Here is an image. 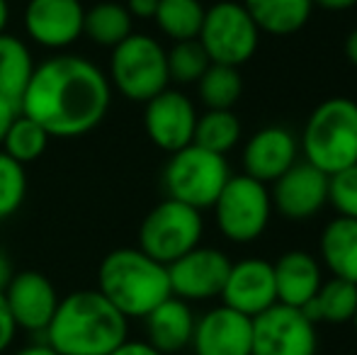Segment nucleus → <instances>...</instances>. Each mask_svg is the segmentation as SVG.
<instances>
[{
  "mask_svg": "<svg viewBox=\"0 0 357 355\" xmlns=\"http://www.w3.org/2000/svg\"><path fill=\"white\" fill-rule=\"evenodd\" d=\"M273 209L287 222H309L328 204V176L306 161H296L270 188Z\"/></svg>",
  "mask_w": 357,
  "mask_h": 355,
  "instance_id": "12",
  "label": "nucleus"
},
{
  "mask_svg": "<svg viewBox=\"0 0 357 355\" xmlns=\"http://www.w3.org/2000/svg\"><path fill=\"white\" fill-rule=\"evenodd\" d=\"M34 73L32 54L13 34H0V95L20 103Z\"/></svg>",
  "mask_w": 357,
  "mask_h": 355,
  "instance_id": "24",
  "label": "nucleus"
},
{
  "mask_svg": "<svg viewBox=\"0 0 357 355\" xmlns=\"http://www.w3.org/2000/svg\"><path fill=\"white\" fill-rule=\"evenodd\" d=\"M328 204L338 217L357 219V163L328 176Z\"/></svg>",
  "mask_w": 357,
  "mask_h": 355,
  "instance_id": "32",
  "label": "nucleus"
},
{
  "mask_svg": "<svg viewBox=\"0 0 357 355\" xmlns=\"http://www.w3.org/2000/svg\"><path fill=\"white\" fill-rule=\"evenodd\" d=\"M255 27L273 37H289L306 27L314 0H243Z\"/></svg>",
  "mask_w": 357,
  "mask_h": 355,
  "instance_id": "22",
  "label": "nucleus"
},
{
  "mask_svg": "<svg viewBox=\"0 0 357 355\" xmlns=\"http://www.w3.org/2000/svg\"><path fill=\"white\" fill-rule=\"evenodd\" d=\"M345 56H348V61L357 68V27L345 37Z\"/></svg>",
  "mask_w": 357,
  "mask_h": 355,
  "instance_id": "38",
  "label": "nucleus"
},
{
  "mask_svg": "<svg viewBox=\"0 0 357 355\" xmlns=\"http://www.w3.org/2000/svg\"><path fill=\"white\" fill-rule=\"evenodd\" d=\"M316 324L301 309L273 304L253 319L250 355H316Z\"/></svg>",
  "mask_w": 357,
  "mask_h": 355,
  "instance_id": "10",
  "label": "nucleus"
},
{
  "mask_svg": "<svg viewBox=\"0 0 357 355\" xmlns=\"http://www.w3.org/2000/svg\"><path fill=\"white\" fill-rule=\"evenodd\" d=\"M314 324H353L357 312V285L348 280H324L316 297L301 307Z\"/></svg>",
  "mask_w": 357,
  "mask_h": 355,
  "instance_id": "23",
  "label": "nucleus"
},
{
  "mask_svg": "<svg viewBox=\"0 0 357 355\" xmlns=\"http://www.w3.org/2000/svg\"><path fill=\"white\" fill-rule=\"evenodd\" d=\"M5 304L10 309L15 326L24 331H47L59 307V294L52 280L37 270L13 273L10 282L3 289Z\"/></svg>",
  "mask_w": 357,
  "mask_h": 355,
  "instance_id": "14",
  "label": "nucleus"
},
{
  "mask_svg": "<svg viewBox=\"0 0 357 355\" xmlns=\"http://www.w3.org/2000/svg\"><path fill=\"white\" fill-rule=\"evenodd\" d=\"M275 287H278V302L287 307L301 309L316 297L319 287L324 285V268L316 256L301 248L284 251L273 263Z\"/></svg>",
  "mask_w": 357,
  "mask_h": 355,
  "instance_id": "19",
  "label": "nucleus"
},
{
  "mask_svg": "<svg viewBox=\"0 0 357 355\" xmlns=\"http://www.w3.org/2000/svg\"><path fill=\"white\" fill-rule=\"evenodd\" d=\"M107 355H160L153 346H149L146 341H124L122 346H117L112 353Z\"/></svg>",
  "mask_w": 357,
  "mask_h": 355,
  "instance_id": "36",
  "label": "nucleus"
},
{
  "mask_svg": "<svg viewBox=\"0 0 357 355\" xmlns=\"http://www.w3.org/2000/svg\"><path fill=\"white\" fill-rule=\"evenodd\" d=\"M15 331H17V326H15L8 304H5V297H3V292H0V353L8 351V346L15 338Z\"/></svg>",
  "mask_w": 357,
  "mask_h": 355,
  "instance_id": "33",
  "label": "nucleus"
},
{
  "mask_svg": "<svg viewBox=\"0 0 357 355\" xmlns=\"http://www.w3.org/2000/svg\"><path fill=\"white\" fill-rule=\"evenodd\" d=\"M204 234L202 212L178 199L165 197L144 217L139 227V248L153 261L170 266L199 246Z\"/></svg>",
  "mask_w": 357,
  "mask_h": 355,
  "instance_id": "8",
  "label": "nucleus"
},
{
  "mask_svg": "<svg viewBox=\"0 0 357 355\" xmlns=\"http://www.w3.org/2000/svg\"><path fill=\"white\" fill-rule=\"evenodd\" d=\"M85 8L80 0H29L24 29L29 39L47 49H66L83 34Z\"/></svg>",
  "mask_w": 357,
  "mask_h": 355,
  "instance_id": "16",
  "label": "nucleus"
},
{
  "mask_svg": "<svg viewBox=\"0 0 357 355\" xmlns=\"http://www.w3.org/2000/svg\"><path fill=\"white\" fill-rule=\"evenodd\" d=\"M127 322L100 289H78L59 302L44 333L59 355H107L127 341Z\"/></svg>",
  "mask_w": 357,
  "mask_h": 355,
  "instance_id": "2",
  "label": "nucleus"
},
{
  "mask_svg": "<svg viewBox=\"0 0 357 355\" xmlns=\"http://www.w3.org/2000/svg\"><path fill=\"white\" fill-rule=\"evenodd\" d=\"M197 42L202 44L212 63L238 68L248 63L258 52L260 29L255 27L243 3L219 0L212 8L204 10Z\"/></svg>",
  "mask_w": 357,
  "mask_h": 355,
  "instance_id": "9",
  "label": "nucleus"
},
{
  "mask_svg": "<svg viewBox=\"0 0 357 355\" xmlns=\"http://www.w3.org/2000/svg\"><path fill=\"white\" fill-rule=\"evenodd\" d=\"M304 161L326 176L357 163V103L353 98H328L314 107L301 132Z\"/></svg>",
  "mask_w": 357,
  "mask_h": 355,
  "instance_id": "4",
  "label": "nucleus"
},
{
  "mask_svg": "<svg viewBox=\"0 0 357 355\" xmlns=\"http://www.w3.org/2000/svg\"><path fill=\"white\" fill-rule=\"evenodd\" d=\"M231 261L224 251L212 246H197L168 266L173 297L185 302H207L221 294Z\"/></svg>",
  "mask_w": 357,
  "mask_h": 355,
  "instance_id": "11",
  "label": "nucleus"
},
{
  "mask_svg": "<svg viewBox=\"0 0 357 355\" xmlns=\"http://www.w3.org/2000/svg\"><path fill=\"white\" fill-rule=\"evenodd\" d=\"M109 103V78L88 59L61 54L34 66L20 98V112L34 119L49 137L73 139L98 127Z\"/></svg>",
  "mask_w": 357,
  "mask_h": 355,
  "instance_id": "1",
  "label": "nucleus"
},
{
  "mask_svg": "<svg viewBox=\"0 0 357 355\" xmlns=\"http://www.w3.org/2000/svg\"><path fill=\"white\" fill-rule=\"evenodd\" d=\"M216 227L231 243H253L268 232L273 219L270 185L245 176H231L212 204Z\"/></svg>",
  "mask_w": 357,
  "mask_h": 355,
  "instance_id": "7",
  "label": "nucleus"
},
{
  "mask_svg": "<svg viewBox=\"0 0 357 355\" xmlns=\"http://www.w3.org/2000/svg\"><path fill=\"white\" fill-rule=\"evenodd\" d=\"M144 105V127L155 146L165 153H175L192 144L197 109L188 95L165 88Z\"/></svg>",
  "mask_w": 357,
  "mask_h": 355,
  "instance_id": "13",
  "label": "nucleus"
},
{
  "mask_svg": "<svg viewBox=\"0 0 357 355\" xmlns=\"http://www.w3.org/2000/svg\"><path fill=\"white\" fill-rule=\"evenodd\" d=\"M146 333L149 346H153L160 355H173L190 348L195 333V317L190 302L170 294L151 314H146Z\"/></svg>",
  "mask_w": 357,
  "mask_h": 355,
  "instance_id": "20",
  "label": "nucleus"
},
{
  "mask_svg": "<svg viewBox=\"0 0 357 355\" xmlns=\"http://www.w3.org/2000/svg\"><path fill=\"white\" fill-rule=\"evenodd\" d=\"M8 20H10L8 0H0V34L5 32V27H8Z\"/></svg>",
  "mask_w": 357,
  "mask_h": 355,
  "instance_id": "41",
  "label": "nucleus"
},
{
  "mask_svg": "<svg viewBox=\"0 0 357 355\" xmlns=\"http://www.w3.org/2000/svg\"><path fill=\"white\" fill-rule=\"evenodd\" d=\"M321 266L331 278L357 285V219L335 217L321 229L319 239Z\"/></svg>",
  "mask_w": 357,
  "mask_h": 355,
  "instance_id": "21",
  "label": "nucleus"
},
{
  "mask_svg": "<svg viewBox=\"0 0 357 355\" xmlns=\"http://www.w3.org/2000/svg\"><path fill=\"white\" fill-rule=\"evenodd\" d=\"M204 5L199 0H158L155 8V24L173 42L197 39L204 20Z\"/></svg>",
  "mask_w": 357,
  "mask_h": 355,
  "instance_id": "27",
  "label": "nucleus"
},
{
  "mask_svg": "<svg viewBox=\"0 0 357 355\" xmlns=\"http://www.w3.org/2000/svg\"><path fill=\"white\" fill-rule=\"evenodd\" d=\"M250 338L253 319L219 304L195 322L190 348L195 355H250Z\"/></svg>",
  "mask_w": 357,
  "mask_h": 355,
  "instance_id": "17",
  "label": "nucleus"
},
{
  "mask_svg": "<svg viewBox=\"0 0 357 355\" xmlns=\"http://www.w3.org/2000/svg\"><path fill=\"white\" fill-rule=\"evenodd\" d=\"M165 56H168L170 81L180 83V86L197 83L199 78H202V73L209 68V63H212L197 39L175 42L173 47H170V52H165Z\"/></svg>",
  "mask_w": 357,
  "mask_h": 355,
  "instance_id": "30",
  "label": "nucleus"
},
{
  "mask_svg": "<svg viewBox=\"0 0 357 355\" xmlns=\"http://www.w3.org/2000/svg\"><path fill=\"white\" fill-rule=\"evenodd\" d=\"M15 355H59L49 343H37V346H27L22 351H17Z\"/></svg>",
  "mask_w": 357,
  "mask_h": 355,
  "instance_id": "40",
  "label": "nucleus"
},
{
  "mask_svg": "<svg viewBox=\"0 0 357 355\" xmlns=\"http://www.w3.org/2000/svg\"><path fill=\"white\" fill-rule=\"evenodd\" d=\"M10 278H13V266H10L8 256H5V251L0 248V292H3L5 285L10 282Z\"/></svg>",
  "mask_w": 357,
  "mask_h": 355,
  "instance_id": "39",
  "label": "nucleus"
},
{
  "mask_svg": "<svg viewBox=\"0 0 357 355\" xmlns=\"http://www.w3.org/2000/svg\"><path fill=\"white\" fill-rule=\"evenodd\" d=\"M299 161V139L284 127H263L245 142L241 163L243 173L265 185H273Z\"/></svg>",
  "mask_w": 357,
  "mask_h": 355,
  "instance_id": "18",
  "label": "nucleus"
},
{
  "mask_svg": "<svg viewBox=\"0 0 357 355\" xmlns=\"http://www.w3.org/2000/svg\"><path fill=\"white\" fill-rule=\"evenodd\" d=\"M124 8L129 10L132 17H142V20H153L155 8H158V0H127Z\"/></svg>",
  "mask_w": 357,
  "mask_h": 355,
  "instance_id": "35",
  "label": "nucleus"
},
{
  "mask_svg": "<svg viewBox=\"0 0 357 355\" xmlns=\"http://www.w3.org/2000/svg\"><path fill=\"white\" fill-rule=\"evenodd\" d=\"M241 134L243 127L234 109H207L204 114H197L192 144L226 156L241 142Z\"/></svg>",
  "mask_w": 357,
  "mask_h": 355,
  "instance_id": "25",
  "label": "nucleus"
},
{
  "mask_svg": "<svg viewBox=\"0 0 357 355\" xmlns=\"http://www.w3.org/2000/svg\"><path fill=\"white\" fill-rule=\"evenodd\" d=\"M98 289L127 319H144L170 294L168 266L146 256L142 248H117L98 270Z\"/></svg>",
  "mask_w": 357,
  "mask_h": 355,
  "instance_id": "3",
  "label": "nucleus"
},
{
  "mask_svg": "<svg viewBox=\"0 0 357 355\" xmlns=\"http://www.w3.org/2000/svg\"><path fill=\"white\" fill-rule=\"evenodd\" d=\"M17 114H20V103H15V100L3 98V95H0V146H3L5 134H8L10 124L15 122Z\"/></svg>",
  "mask_w": 357,
  "mask_h": 355,
  "instance_id": "34",
  "label": "nucleus"
},
{
  "mask_svg": "<svg viewBox=\"0 0 357 355\" xmlns=\"http://www.w3.org/2000/svg\"><path fill=\"white\" fill-rule=\"evenodd\" d=\"M353 326H355V331H357V312H355V317H353Z\"/></svg>",
  "mask_w": 357,
  "mask_h": 355,
  "instance_id": "42",
  "label": "nucleus"
},
{
  "mask_svg": "<svg viewBox=\"0 0 357 355\" xmlns=\"http://www.w3.org/2000/svg\"><path fill=\"white\" fill-rule=\"evenodd\" d=\"M170 83L168 56L160 42L149 34H129L112 49L109 56V86L132 103H149Z\"/></svg>",
  "mask_w": 357,
  "mask_h": 355,
  "instance_id": "5",
  "label": "nucleus"
},
{
  "mask_svg": "<svg viewBox=\"0 0 357 355\" xmlns=\"http://www.w3.org/2000/svg\"><path fill=\"white\" fill-rule=\"evenodd\" d=\"M49 139L52 137H49L34 119H29L27 114L20 112L17 117H15V122L10 124L8 134H5L3 151L24 166V163L37 161V158L47 151Z\"/></svg>",
  "mask_w": 357,
  "mask_h": 355,
  "instance_id": "29",
  "label": "nucleus"
},
{
  "mask_svg": "<svg viewBox=\"0 0 357 355\" xmlns=\"http://www.w3.org/2000/svg\"><path fill=\"white\" fill-rule=\"evenodd\" d=\"M231 178L226 156L190 144L170 153L163 168V188L170 199L185 202L195 209H209Z\"/></svg>",
  "mask_w": 357,
  "mask_h": 355,
  "instance_id": "6",
  "label": "nucleus"
},
{
  "mask_svg": "<svg viewBox=\"0 0 357 355\" xmlns=\"http://www.w3.org/2000/svg\"><path fill=\"white\" fill-rule=\"evenodd\" d=\"M357 0H314V8L328 10V13H343V10L355 8Z\"/></svg>",
  "mask_w": 357,
  "mask_h": 355,
  "instance_id": "37",
  "label": "nucleus"
},
{
  "mask_svg": "<svg viewBox=\"0 0 357 355\" xmlns=\"http://www.w3.org/2000/svg\"><path fill=\"white\" fill-rule=\"evenodd\" d=\"M27 195V173L24 166L0 151V222L13 217Z\"/></svg>",
  "mask_w": 357,
  "mask_h": 355,
  "instance_id": "31",
  "label": "nucleus"
},
{
  "mask_svg": "<svg viewBox=\"0 0 357 355\" xmlns=\"http://www.w3.org/2000/svg\"><path fill=\"white\" fill-rule=\"evenodd\" d=\"M197 93L207 109H231L243 93V78L238 68L209 63V68L197 81Z\"/></svg>",
  "mask_w": 357,
  "mask_h": 355,
  "instance_id": "28",
  "label": "nucleus"
},
{
  "mask_svg": "<svg viewBox=\"0 0 357 355\" xmlns=\"http://www.w3.org/2000/svg\"><path fill=\"white\" fill-rule=\"evenodd\" d=\"M219 297L221 304L231 307L234 312L255 319L265 309L278 304L273 263L263 258H243L238 263H231Z\"/></svg>",
  "mask_w": 357,
  "mask_h": 355,
  "instance_id": "15",
  "label": "nucleus"
},
{
  "mask_svg": "<svg viewBox=\"0 0 357 355\" xmlns=\"http://www.w3.org/2000/svg\"><path fill=\"white\" fill-rule=\"evenodd\" d=\"M132 15L119 3H98L85 10L83 34H88L100 47L114 49L132 34Z\"/></svg>",
  "mask_w": 357,
  "mask_h": 355,
  "instance_id": "26",
  "label": "nucleus"
}]
</instances>
